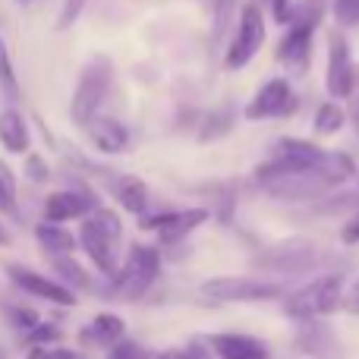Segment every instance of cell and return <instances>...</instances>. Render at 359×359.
<instances>
[{
	"instance_id": "83f0119b",
	"label": "cell",
	"mask_w": 359,
	"mask_h": 359,
	"mask_svg": "<svg viewBox=\"0 0 359 359\" xmlns=\"http://www.w3.org/2000/svg\"><path fill=\"white\" fill-rule=\"evenodd\" d=\"M57 271L67 278V287H73V290H79V287H88L92 280H88V274L82 271L76 262H69V259H57Z\"/></svg>"
},
{
	"instance_id": "7bdbcfd3",
	"label": "cell",
	"mask_w": 359,
	"mask_h": 359,
	"mask_svg": "<svg viewBox=\"0 0 359 359\" xmlns=\"http://www.w3.org/2000/svg\"><path fill=\"white\" fill-rule=\"evenodd\" d=\"M19 4H32V0H19Z\"/></svg>"
},
{
	"instance_id": "52a82bcc",
	"label": "cell",
	"mask_w": 359,
	"mask_h": 359,
	"mask_svg": "<svg viewBox=\"0 0 359 359\" xmlns=\"http://www.w3.org/2000/svg\"><path fill=\"white\" fill-rule=\"evenodd\" d=\"M265 44V16H262L259 0H246L240 10V22H236V35L230 41L227 54H224V67L243 69Z\"/></svg>"
},
{
	"instance_id": "f35d334b",
	"label": "cell",
	"mask_w": 359,
	"mask_h": 359,
	"mask_svg": "<svg viewBox=\"0 0 359 359\" xmlns=\"http://www.w3.org/2000/svg\"><path fill=\"white\" fill-rule=\"evenodd\" d=\"M155 359H192V356H189V350H168V353H161Z\"/></svg>"
},
{
	"instance_id": "ac0fdd59",
	"label": "cell",
	"mask_w": 359,
	"mask_h": 359,
	"mask_svg": "<svg viewBox=\"0 0 359 359\" xmlns=\"http://www.w3.org/2000/svg\"><path fill=\"white\" fill-rule=\"evenodd\" d=\"M0 142H4V149L13 151V155H22V151L29 149V126H25L19 111L0 114Z\"/></svg>"
},
{
	"instance_id": "277c9868",
	"label": "cell",
	"mask_w": 359,
	"mask_h": 359,
	"mask_svg": "<svg viewBox=\"0 0 359 359\" xmlns=\"http://www.w3.org/2000/svg\"><path fill=\"white\" fill-rule=\"evenodd\" d=\"M158 271H161V255H158V249L136 243V246L130 249V255H126L123 268H120L117 278H114V297L117 299L145 297V290L155 284Z\"/></svg>"
},
{
	"instance_id": "74e56055",
	"label": "cell",
	"mask_w": 359,
	"mask_h": 359,
	"mask_svg": "<svg viewBox=\"0 0 359 359\" xmlns=\"http://www.w3.org/2000/svg\"><path fill=\"white\" fill-rule=\"evenodd\" d=\"M25 359H50V353L41 347V344H32V350H29V356Z\"/></svg>"
},
{
	"instance_id": "60d3db41",
	"label": "cell",
	"mask_w": 359,
	"mask_h": 359,
	"mask_svg": "<svg viewBox=\"0 0 359 359\" xmlns=\"http://www.w3.org/2000/svg\"><path fill=\"white\" fill-rule=\"evenodd\" d=\"M350 114H353V120H356V126H359V95L353 98V107H350Z\"/></svg>"
},
{
	"instance_id": "5b68a950",
	"label": "cell",
	"mask_w": 359,
	"mask_h": 359,
	"mask_svg": "<svg viewBox=\"0 0 359 359\" xmlns=\"http://www.w3.org/2000/svg\"><path fill=\"white\" fill-rule=\"evenodd\" d=\"M111 76H114V67L107 57H95L82 69L79 86L73 92V104H69V117H73L76 126H86L98 114L101 101L107 98V88H111Z\"/></svg>"
},
{
	"instance_id": "ee69618b",
	"label": "cell",
	"mask_w": 359,
	"mask_h": 359,
	"mask_svg": "<svg viewBox=\"0 0 359 359\" xmlns=\"http://www.w3.org/2000/svg\"><path fill=\"white\" fill-rule=\"evenodd\" d=\"M356 79H359V69H356Z\"/></svg>"
},
{
	"instance_id": "4316f807",
	"label": "cell",
	"mask_w": 359,
	"mask_h": 359,
	"mask_svg": "<svg viewBox=\"0 0 359 359\" xmlns=\"http://www.w3.org/2000/svg\"><path fill=\"white\" fill-rule=\"evenodd\" d=\"M331 13H334L341 29L359 25V0H331Z\"/></svg>"
},
{
	"instance_id": "d6a6232c",
	"label": "cell",
	"mask_w": 359,
	"mask_h": 359,
	"mask_svg": "<svg viewBox=\"0 0 359 359\" xmlns=\"http://www.w3.org/2000/svg\"><path fill=\"white\" fill-rule=\"evenodd\" d=\"M25 174L35 180V183H48L50 170H48V164H44L38 155H29V164H25Z\"/></svg>"
},
{
	"instance_id": "d6986e66",
	"label": "cell",
	"mask_w": 359,
	"mask_h": 359,
	"mask_svg": "<svg viewBox=\"0 0 359 359\" xmlns=\"http://www.w3.org/2000/svg\"><path fill=\"white\" fill-rule=\"evenodd\" d=\"M114 196H117V202L123 205L126 211L142 215L145 205H149V186H145L139 177L123 174V177H117V183H114Z\"/></svg>"
},
{
	"instance_id": "e575fe53",
	"label": "cell",
	"mask_w": 359,
	"mask_h": 359,
	"mask_svg": "<svg viewBox=\"0 0 359 359\" xmlns=\"http://www.w3.org/2000/svg\"><path fill=\"white\" fill-rule=\"evenodd\" d=\"M111 359H149V356H145L142 350L136 347V344H130V341H123V344H120V341H117V347H114Z\"/></svg>"
},
{
	"instance_id": "484cf974",
	"label": "cell",
	"mask_w": 359,
	"mask_h": 359,
	"mask_svg": "<svg viewBox=\"0 0 359 359\" xmlns=\"http://www.w3.org/2000/svg\"><path fill=\"white\" fill-rule=\"evenodd\" d=\"M0 211L13 215L16 211V174L0 161Z\"/></svg>"
},
{
	"instance_id": "d4e9b609",
	"label": "cell",
	"mask_w": 359,
	"mask_h": 359,
	"mask_svg": "<svg viewBox=\"0 0 359 359\" xmlns=\"http://www.w3.org/2000/svg\"><path fill=\"white\" fill-rule=\"evenodd\" d=\"M0 86L10 98H19V82H16V69H13V60H10V48L6 41L0 38Z\"/></svg>"
},
{
	"instance_id": "d590c367",
	"label": "cell",
	"mask_w": 359,
	"mask_h": 359,
	"mask_svg": "<svg viewBox=\"0 0 359 359\" xmlns=\"http://www.w3.org/2000/svg\"><path fill=\"white\" fill-rule=\"evenodd\" d=\"M344 243H347V246H356L359 243V211L347 221V227H344Z\"/></svg>"
},
{
	"instance_id": "7402d4cb",
	"label": "cell",
	"mask_w": 359,
	"mask_h": 359,
	"mask_svg": "<svg viewBox=\"0 0 359 359\" xmlns=\"http://www.w3.org/2000/svg\"><path fill=\"white\" fill-rule=\"evenodd\" d=\"M274 155L287 158V161H299V164L316 168V164L325 158V149H318L316 142H306V139H280V142L274 145Z\"/></svg>"
},
{
	"instance_id": "ffe728a7",
	"label": "cell",
	"mask_w": 359,
	"mask_h": 359,
	"mask_svg": "<svg viewBox=\"0 0 359 359\" xmlns=\"http://www.w3.org/2000/svg\"><path fill=\"white\" fill-rule=\"evenodd\" d=\"M35 236H38V243H41V246L48 249L50 255H67V252H73L76 243H79L73 233H69V230H63L60 224H54V221L38 224Z\"/></svg>"
},
{
	"instance_id": "3957f363",
	"label": "cell",
	"mask_w": 359,
	"mask_h": 359,
	"mask_svg": "<svg viewBox=\"0 0 359 359\" xmlns=\"http://www.w3.org/2000/svg\"><path fill=\"white\" fill-rule=\"evenodd\" d=\"M344 299V278L341 274H322L312 284L293 290L284 297V316L293 322H306V318H322L334 312Z\"/></svg>"
},
{
	"instance_id": "2e32d148",
	"label": "cell",
	"mask_w": 359,
	"mask_h": 359,
	"mask_svg": "<svg viewBox=\"0 0 359 359\" xmlns=\"http://www.w3.org/2000/svg\"><path fill=\"white\" fill-rule=\"evenodd\" d=\"M312 32H316V25H306V22H297V19H293L290 32L284 35V41H280V48H278L280 60L297 67V69H303L306 60H309V50H312Z\"/></svg>"
},
{
	"instance_id": "1f68e13d",
	"label": "cell",
	"mask_w": 359,
	"mask_h": 359,
	"mask_svg": "<svg viewBox=\"0 0 359 359\" xmlns=\"http://www.w3.org/2000/svg\"><path fill=\"white\" fill-rule=\"evenodd\" d=\"M13 312V325H16V328H22V331H32L38 325V312L35 309H25V306H16V309H10Z\"/></svg>"
},
{
	"instance_id": "8fae6325",
	"label": "cell",
	"mask_w": 359,
	"mask_h": 359,
	"mask_svg": "<svg viewBox=\"0 0 359 359\" xmlns=\"http://www.w3.org/2000/svg\"><path fill=\"white\" fill-rule=\"evenodd\" d=\"M205 221H208V211L205 208H186V211H164L158 217H142V227L155 230L164 243H177L186 233H192L196 227H202Z\"/></svg>"
},
{
	"instance_id": "b9f144b4",
	"label": "cell",
	"mask_w": 359,
	"mask_h": 359,
	"mask_svg": "<svg viewBox=\"0 0 359 359\" xmlns=\"http://www.w3.org/2000/svg\"><path fill=\"white\" fill-rule=\"evenodd\" d=\"M6 243H10V236H6V230L0 227V246H6Z\"/></svg>"
},
{
	"instance_id": "7a4b0ae2",
	"label": "cell",
	"mask_w": 359,
	"mask_h": 359,
	"mask_svg": "<svg viewBox=\"0 0 359 359\" xmlns=\"http://www.w3.org/2000/svg\"><path fill=\"white\" fill-rule=\"evenodd\" d=\"M123 236V224L114 211L107 208H95L92 217H86L79 227V246L88 252V259L98 265L101 274H117V255H114V246Z\"/></svg>"
},
{
	"instance_id": "6da1fadb",
	"label": "cell",
	"mask_w": 359,
	"mask_h": 359,
	"mask_svg": "<svg viewBox=\"0 0 359 359\" xmlns=\"http://www.w3.org/2000/svg\"><path fill=\"white\" fill-rule=\"evenodd\" d=\"M259 186L274 198H284V202H306V198H316L322 192L334 189V186L325 180V174L309 164L299 161H287V158H274V161L262 164L255 170Z\"/></svg>"
},
{
	"instance_id": "5bb4252c",
	"label": "cell",
	"mask_w": 359,
	"mask_h": 359,
	"mask_svg": "<svg viewBox=\"0 0 359 359\" xmlns=\"http://www.w3.org/2000/svg\"><path fill=\"white\" fill-rule=\"evenodd\" d=\"M82 130L88 133V139H92L95 149L104 151V155H120V151L130 149V133H126V126L114 117H101V114H95Z\"/></svg>"
},
{
	"instance_id": "cb8c5ba5",
	"label": "cell",
	"mask_w": 359,
	"mask_h": 359,
	"mask_svg": "<svg viewBox=\"0 0 359 359\" xmlns=\"http://www.w3.org/2000/svg\"><path fill=\"white\" fill-rule=\"evenodd\" d=\"M344 120H347L344 107L337 104V101H325L316 114V133L318 136H331V133H337L344 126Z\"/></svg>"
},
{
	"instance_id": "ab89813d",
	"label": "cell",
	"mask_w": 359,
	"mask_h": 359,
	"mask_svg": "<svg viewBox=\"0 0 359 359\" xmlns=\"http://www.w3.org/2000/svg\"><path fill=\"white\" fill-rule=\"evenodd\" d=\"M50 359H82V356L73 353V350H54V353H50Z\"/></svg>"
},
{
	"instance_id": "ba28073f",
	"label": "cell",
	"mask_w": 359,
	"mask_h": 359,
	"mask_svg": "<svg viewBox=\"0 0 359 359\" xmlns=\"http://www.w3.org/2000/svg\"><path fill=\"white\" fill-rule=\"evenodd\" d=\"M316 262H318V252L309 243H280V246H271L262 255H255V268H262V271H280V274L309 271Z\"/></svg>"
},
{
	"instance_id": "7c38bea8",
	"label": "cell",
	"mask_w": 359,
	"mask_h": 359,
	"mask_svg": "<svg viewBox=\"0 0 359 359\" xmlns=\"http://www.w3.org/2000/svg\"><path fill=\"white\" fill-rule=\"evenodd\" d=\"M6 274H10V278L16 280V284L22 287L25 293H32V297H41V299H48V303H57V306H76L73 287L57 284V280H48L44 274L29 271V268H19V265H10V268H6Z\"/></svg>"
},
{
	"instance_id": "9c48e42d",
	"label": "cell",
	"mask_w": 359,
	"mask_h": 359,
	"mask_svg": "<svg viewBox=\"0 0 359 359\" xmlns=\"http://www.w3.org/2000/svg\"><path fill=\"white\" fill-rule=\"evenodd\" d=\"M356 86V67L350 60V48L344 41V35H331L328 44V73H325V88L334 101L350 98Z\"/></svg>"
},
{
	"instance_id": "9a60e30c",
	"label": "cell",
	"mask_w": 359,
	"mask_h": 359,
	"mask_svg": "<svg viewBox=\"0 0 359 359\" xmlns=\"http://www.w3.org/2000/svg\"><path fill=\"white\" fill-rule=\"evenodd\" d=\"M205 344L217 359H271L268 350L249 334H211L205 337Z\"/></svg>"
},
{
	"instance_id": "836d02e7",
	"label": "cell",
	"mask_w": 359,
	"mask_h": 359,
	"mask_svg": "<svg viewBox=\"0 0 359 359\" xmlns=\"http://www.w3.org/2000/svg\"><path fill=\"white\" fill-rule=\"evenodd\" d=\"M271 13H274V22L287 25L293 19V0H271Z\"/></svg>"
},
{
	"instance_id": "4dcf8cb0",
	"label": "cell",
	"mask_w": 359,
	"mask_h": 359,
	"mask_svg": "<svg viewBox=\"0 0 359 359\" xmlns=\"http://www.w3.org/2000/svg\"><path fill=\"white\" fill-rule=\"evenodd\" d=\"M50 341H60V328H57L54 322H48V325L38 322L35 328L29 331V344H41L44 347V344H50Z\"/></svg>"
},
{
	"instance_id": "4fadbf2b",
	"label": "cell",
	"mask_w": 359,
	"mask_h": 359,
	"mask_svg": "<svg viewBox=\"0 0 359 359\" xmlns=\"http://www.w3.org/2000/svg\"><path fill=\"white\" fill-rule=\"evenodd\" d=\"M297 350L312 359H337L341 356V344H337V334L318 318H306L299 322L297 331Z\"/></svg>"
},
{
	"instance_id": "f546056e",
	"label": "cell",
	"mask_w": 359,
	"mask_h": 359,
	"mask_svg": "<svg viewBox=\"0 0 359 359\" xmlns=\"http://www.w3.org/2000/svg\"><path fill=\"white\" fill-rule=\"evenodd\" d=\"M86 10V0H63L60 6V19H57V29H69V25L79 19V13Z\"/></svg>"
},
{
	"instance_id": "8d00e7d4",
	"label": "cell",
	"mask_w": 359,
	"mask_h": 359,
	"mask_svg": "<svg viewBox=\"0 0 359 359\" xmlns=\"http://www.w3.org/2000/svg\"><path fill=\"white\" fill-rule=\"evenodd\" d=\"M341 306H344V309H347V312H353V316H359V280L353 284V290H350L347 297L341 299Z\"/></svg>"
},
{
	"instance_id": "603a6c76",
	"label": "cell",
	"mask_w": 359,
	"mask_h": 359,
	"mask_svg": "<svg viewBox=\"0 0 359 359\" xmlns=\"http://www.w3.org/2000/svg\"><path fill=\"white\" fill-rule=\"evenodd\" d=\"M230 126H233V114H230V107L224 104L205 117V126H202V133H198V139H202V142H215V139L227 136Z\"/></svg>"
},
{
	"instance_id": "e0dca14e",
	"label": "cell",
	"mask_w": 359,
	"mask_h": 359,
	"mask_svg": "<svg viewBox=\"0 0 359 359\" xmlns=\"http://www.w3.org/2000/svg\"><path fill=\"white\" fill-rule=\"evenodd\" d=\"M92 198L82 196V192H50L48 202H44V217L54 224H63V221H73V217H82L88 208H92Z\"/></svg>"
},
{
	"instance_id": "8992f818",
	"label": "cell",
	"mask_w": 359,
	"mask_h": 359,
	"mask_svg": "<svg viewBox=\"0 0 359 359\" xmlns=\"http://www.w3.org/2000/svg\"><path fill=\"white\" fill-rule=\"evenodd\" d=\"M202 299L208 303H268V299L284 297V284L259 278H211L198 287Z\"/></svg>"
},
{
	"instance_id": "44dd1931",
	"label": "cell",
	"mask_w": 359,
	"mask_h": 359,
	"mask_svg": "<svg viewBox=\"0 0 359 359\" xmlns=\"http://www.w3.org/2000/svg\"><path fill=\"white\" fill-rule=\"evenodd\" d=\"M123 334H126V322L120 316H111V312L95 316V322L82 331V337H92V344H117L123 341Z\"/></svg>"
},
{
	"instance_id": "f1b7e54d",
	"label": "cell",
	"mask_w": 359,
	"mask_h": 359,
	"mask_svg": "<svg viewBox=\"0 0 359 359\" xmlns=\"http://www.w3.org/2000/svg\"><path fill=\"white\" fill-rule=\"evenodd\" d=\"M233 10H236V0H215V38H221L227 32Z\"/></svg>"
},
{
	"instance_id": "30bf717a",
	"label": "cell",
	"mask_w": 359,
	"mask_h": 359,
	"mask_svg": "<svg viewBox=\"0 0 359 359\" xmlns=\"http://www.w3.org/2000/svg\"><path fill=\"white\" fill-rule=\"evenodd\" d=\"M293 107V88L287 79H268L265 86L255 92V98L246 104L249 120H268V117H284Z\"/></svg>"
}]
</instances>
